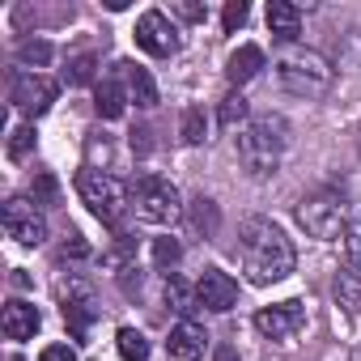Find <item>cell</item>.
Segmentation results:
<instances>
[{
	"label": "cell",
	"instance_id": "cell-1",
	"mask_svg": "<svg viewBox=\"0 0 361 361\" xmlns=\"http://www.w3.org/2000/svg\"><path fill=\"white\" fill-rule=\"evenodd\" d=\"M238 251H243V272L251 285H276L293 272L298 255L293 243L285 238L281 226H272L268 217H251L238 230Z\"/></svg>",
	"mask_w": 361,
	"mask_h": 361
},
{
	"label": "cell",
	"instance_id": "cell-2",
	"mask_svg": "<svg viewBox=\"0 0 361 361\" xmlns=\"http://www.w3.org/2000/svg\"><path fill=\"white\" fill-rule=\"evenodd\" d=\"M276 77H281V90L293 98H323L336 81V68L314 47H289L276 60Z\"/></svg>",
	"mask_w": 361,
	"mask_h": 361
},
{
	"label": "cell",
	"instance_id": "cell-3",
	"mask_svg": "<svg viewBox=\"0 0 361 361\" xmlns=\"http://www.w3.org/2000/svg\"><path fill=\"white\" fill-rule=\"evenodd\" d=\"M289 128H285V119H251L243 132H238V161L255 174V178H268V174H276V166H281V157H285V145H289V136H285Z\"/></svg>",
	"mask_w": 361,
	"mask_h": 361
},
{
	"label": "cell",
	"instance_id": "cell-4",
	"mask_svg": "<svg viewBox=\"0 0 361 361\" xmlns=\"http://www.w3.org/2000/svg\"><path fill=\"white\" fill-rule=\"evenodd\" d=\"M77 192H81L85 209H90L102 226H119L123 213L132 209V192L119 183L111 170H98V166H90V170L77 174Z\"/></svg>",
	"mask_w": 361,
	"mask_h": 361
},
{
	"label": "cell",
	"instance_id": "cell-5",
	"mask_svg": "<svg viewBox=\"0 0 361 361\" xmlns=\"http://www.w3.org/2000/svg\"><path fill=\"white\" fill-rule=\"evenodd\" d=\"M132 209H136V217L149 221V226H174L178 213H183L174 183H170V178H161V174H140V178H136V188H132Z\"/></svg>",
	"mask_w": 361,
	"mask_h": 361
},
{
	"label": "cell",
	"instance_id": "cell-6",
	"mask_svg": "<svg viewBox=\"0 0 361 361\" xmlns=\"http://www.w3.org/2000/svg\"><path fill=\"white\" fill-rule=\"evenodd\" d=\"M56 293H60V310H64V323H68L73 340H77V344H90V327H94V319H98L94 285H90L85 276L68 272V276L56 285Z\"/></svg>",
	"mask_w": 361,
	"mask_h": 361
},
{
	"label": "cell",
	"instance_id": "cell-7",
	"mask_svg": "<svg viewBox=\"0 0 361 361\" xmlns=\"http://www.w3.org/2000/svg\"><path fill=\"white\" fill-rule=\"evenodd\" d=\"M298 226H302L310 238H319V243L340 238V234L348 230V221H344V200L331 196V192H314V196H306V200L298 204Z\"/></svg>",
	"mask_w": 361,
	"mask_h": 361
},
{
	"label": "cell",
	"instance_id": "cell-8",
	"mask_svg": "<svg viewBox=\"0 0 361 361\" xmlns=\"http://www.w3.org/2000/svg\"><path fill=\"white\" fill-rule=\"evenodd\" d=\"M5 234H9L18 247H39V243L47 238V217L39 213L35 200L13 196V200H5Z\"/></svg>",
	"mask_w": 361,
	"mask_h": 361
},
{
	"label": "cell",
	"instance_id": "cell-9",
	"mask_svg": "<svg viewBox=\"0 0 361 361\" xmlns=\"http://www.w3.org/2000/svg\"><path fill=\"white\" fill-rule=\"evenodd\" d=\"M136 47L149 51V56H157V60H166V56L178 51V26L161 9H149V13L136 18Z\"/></svg>",
	"mask_w": 361,
	"mask_h": 361
},
{
	"label": "cell",
	"instance_id": "cell-10",
	"mask_svg": "<svg viewBox=\"0 0 361 361\" xmlns=\"http://www.w3.org/2000/svg\"><path fill=\"white\" fill-rule=\"evenodd\" d=\"M56 94H60V85L47 77V73H18L13 77V106L22 111V115H47L51 111V102H56Z\"/></svg>",
	"mask_w": 361,
	"mask_h": 361
},
{
	"label": "cell",
	"instance_id": "cell-11",
	"mask_svg": "<svg viewBox=\"0 0 361 361\" xmlns=\"http://www.w3.org/2000/svg\"><path fill=\"white\" fill-rule=\"evenodd\" d=\"M306 327V306L302 302H276V306H264L255 314V331L264 340H289Z\"/></svg>",
	"mask_w": 361,
	"mask_h": 361
},
{
	"label": "cell",
	"instance_id": "cell-12",
	"mask_svg": "<svg viewBox=\"0 0 361 361\" xmlns=\"http://www.w3.org/2000/svg\"><path fill=\"white\" fill-rule=\"evenodd\" d=\"M196 298H200L204 310L226 314V310H234V302H238V281H234L230 272H221V268H204V276L196 281Z\"/></svg>",
	"mask_w": 361,
	"mask_h": 361
},
{
	"label": "cell",
	"instance_id": "cell-13",
	"mask_svg": "<svg viewBox=\"0 0 361 361\" xmlns=\"http://www.w3.org/2000/svg\"><path fill=\"white\" fill-rule=\"evenodd\" d=\"M204 348H209V331H204L196 319H178V323L170 327L166 353H170L174 361H200V357H204Z\"/></svg>",
	"mask_w": 361,
	"mask_h": 361
},
{
	"label": "cell",
	"instance_id": "cell-14",
	"mask_svg": "<svg viewBox=\"0 0 361 361\" xmlns=\"http://www.w3.org/2000/svg\"><path fill=\"white\" fill-rule=\"evenodd\" d=\"M0 323H5V336H9V340H30L43 319H39V310H35L30 302L13 298V302L5 306V314H0Z\"/></svg>",
	"mask_w": 361,
	"mask_h": 361
},
{
	"label": "cell",
	"instance_id": "cell-15",
	"mask_svg": "<svg viewBox=\"0 0 361 361\" xmlns=\"http://www.w3.org/2000/svg\"><path fill=\"white\" fill-rule=\"evenodd\" d=\"M268 30L281 43H293L302 35V9L289 5V0H272V5H268Z\"/></svg>",
	"mask_w": 361,
	"mask_h": 361
},
{
	"label": "cell",
	"instance_id": "cell-16",
	"mask_svg": "<svg viewBox=\"0 0 361 361\" xmlns=\"http://www.w3.org/2000/svg\"><path fill=\"white\" fill-rule=\"evenodd\" d=\"M259 68H264V51H259L255 43H247V47H238V51L230 56V64H226V77H230L234 85H247L251 77H259Z\"/></svg>",
	"mask_w": 361,
	"mask_h": 361
},
{
	"label": "cell",
	"instance_id": "cell-17",
	"mask_svg": "<svg viewBox=\"0 0 361 361\" xmlns=\"http://www.w3.org/2000/svg\"><path fill=\"white\" fill-rule=\"evenodd\" d=\"M128 102H132V98H128V90H123L119 81H111V77H106V81H98L94 106H98V115H102V119H119V115L128 111Z\"/></svg>",
	"mask_w": 361,
	"mask_h": 361
},
{
	"label": "cell",
	"instance_id": "cell-18",
	"mask_svg": "<svg viewBox=\"0 0 361 361\" xmlns=\"http://www.w3.org/2000/svg\"><path fill=\"white\" fill-rule=\"evenodd\" d=\"M128 98H132L140 111H153V106H157V85H153L149 68H140V64H128Z\"/></svg>",
	"mask_w": 361,
	"mask_h": 361
},
{
	"label": "cell",
	"instance_id": "cell-19",
	"mask_svg": "<svg viewBox=\"0 0 361 361\" xmlns=\"http://www.w3.org/2000/svg\"><path fill=\"white\" fill-rule=\"evenodd\" d=\"M166 302H170V310L178 314V319H192V310L200 306V298H196V289L183 281V276H166Z\"/></svg>",
	"mask_w": 361,
	"mask_h": 361
},
{
	"label": "cell",
	"instance_id": "cell-20",
	"mask_svg": "<svg viewBox=\"0 0 361 361\" xmlns=\"http://www.w3.org/2000/svg\"><path fill=\"white\" fill-rule=\"evenodd\" d=\"M336 302L348 310V314H361V272L357 268H344V272H336Z\"/></svg>",
	"mask_w": 361,
	"mask_h": 361
},
{
	"label": "cell",
	"instance_id": "cell-21",
	"mask_svg": "<svg viewBox=\"0 0 361 361\" xmlns=\"http://www.w3.org/2000/svg\"><path fill=\"white\" fill-rule=\"evenodd\" d=\"M115 348H119L123 361H149V340H145V331H136V327H119V331H115Z\"/></svg>",
	"mask_w": 361,
	"mask_h": 361
},
{
	"label": "cell",
	"instance_id": "cell-22",
	"mask_svg": "<svg viewBox=\"0 0 361 361\" xmlns=\"http://www.w3.org/2000/svg\"><path fill=\"white\" fill-rule=\"evenodd\" d=\"M94 77H98V56H90V51L85 56H73L68 68H64V81L68 85H90Z\"/></svg>",
	"mask_w": 361,
	"mask_h": 361
},
{
	"label": "cell",
	"instance_id": "cell-23",
	"mask_svg": "<svg viewBox=\"0 0 361 361\" xmlns=\"http://www.w3.org/2000/svg\"><path fill=\"white\" fill-rule=\"evenodd\" d=\"M51 60V43H43V39H26L22 47H18V64H26V68H43Z\"/></svg>",
	"mask_w": 361,
	"mask_h": 361
},
{
	"label": "cell",
	"instance_id": "cell-24",
	"mask_svg": "<svg viewBox=\"0 0 361 361\" xmlns=\"http://www.w3.org/2000/svg\"><path fill=\"white\" fill-rule=\"evenodd\" d=\"M204 132H209V119L200 106H188L183 111V145H204Z\"/></svg>",
	"mask_w": 361,
	"mask_h": 361
},
{
	"label": "cell",
	"instance_id": "cell-25",
	"mask_svg": "<svg viewBox=\"0 0 361 361\" xmlns=\"http://www.w3.org/2000/svg\"><path fill=\"white\" fill-rule=\"evenodd\" d=\"M217 119H221V128H234V123H243V119H247V98H243V94H230V98L221 102Z\"/></svg>",
	"mask_w": 361,
	"mask_h": 361
},
{
	"label": "cell",
	"instance_id": "cell-26",
	"mask_svg": "<svg viewBox=\"0 0 361 361\" xmlns=\"http://www.w3.org/2000/svg\"><path fill=\"white\" fill-rule=\"evenodd\" d=\"M30 149H35V128H13L9 132V161L30 157Z\"/></svg>",
	"mask_w": 361,
	"mask_h": 361
},
{
	"label": "cell",
	"instance_id": "cell-27",
	"mask_svg": "<svg viewBox=\"0 0 361 361\" xmlns=\"http://www.w3.org/2000/svg\"><path fill=\"white\" fill-rule=\"evenodd\" d=\"M56 200H60V183L47 170H39L35 174V204H56Z\"/></svg>",
	"mask_w": 361,
	"mask_h": 361
},
{
	"label": "cell",
	"instance_id": "cell-28",
	"mask_svg": "<svg viewBox=\"0 0 361 361\" xmlns=\"http://www.w3.org/2000/svg\"><path fill=\"white\" fill-rule=\"evenodd\" d=\"M153 259H157L161 268H174L178 259H183V247H178L174 238H157V243H153Z\"/></svg>",
	"mask_w": 361,
	"mask_h": 361
},
{
	"label": "cell",
	"instance_id": "cell-29",
	"mask_svg": "<svg viewBox=\"0 0 361 361\" xmlns=\"http://www.w3.org/2000/svg\"><path fill=\"white\" fill-rule=\"evenodd\" d=\"M344 251H348V264L361 272V221H353V226L344 230Z\"/></svg>",
	"mask_w": 361,
	"mask_h": 361
},
{
	"label": "cell",
	"instance_id": "cell-30",
	"mask_svg": "<svg viewBox=\"0 0 361 361\" xmlns=\"http://www.w3.org/2000/svg\"><path fill=\"white\" fill-rule=\"evenodd\" d=\"M247 22V5L243 0H234V5H226V13H221V26H226V35H234L238 26Z\"/></svg>",
	"mask_w": 361,
	"mask_h": 361
},
{
	"label": "cell",
	"instance_id": "cell-31",
	"mask_svg": "<svg viewBox=\"0 0 361 361\" xmlns=\"http://www.w3.org/2000/svg\"><path fill=\"white\" fill-rule=\"evenodd\" d=\"M170 13H178L183 22H204V5H192V0H178V5H170Z\"/></svg>",
	"mask_w": 361,
	"mask_h": 361
},
{
	"label": "cell",
	"instance_id": "cell-32",
	"mask_svg": "<svg viewBox=\"0 0 361 361\" xmlns=\"http://www.w3.org/2000/svg\"><path fill=\"white\" fill-rule=\"evenodd\" d=\"M39 361H77V353H73L68 344H47V348L39 353Z\"/></svg>",
	"mask_w": 361,
	"mask_h": 361
},
{
	"label": "cell",
	"instance_id": "cell-33",
	"mask_svg": "<svg viewBox=\"0 0 361 361\" xmlns=\"http://www.w3.org/2000/svg\"><path fill=\"white\" fill-rule=\"evenodd\" d=\"M196 226H217V209H213V200H196Z\"/></svg>",
	"mask_w": 361,
	"mask_h": 361
},
{
	"label": "cell",
	"instance_id": "cell-34",
	"mask_svg": "<svg viewBox=\"0 0 361 361\" xmlns=\"http://www.w3.org/2000/svg\"><path fill=\"white\" fill-rule=\"evenodd\" d=\"M13 361H22V357H13Z\"/></svg>",
	"mask_w": 361,
	"mask_h": 361
}]
</instances>
